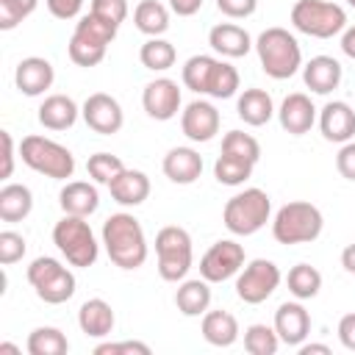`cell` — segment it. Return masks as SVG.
I'll use <instances>...</instances> for the list:
<instances>
[{"mask_svg": "<svg viewBox=\"0 0 355 355\" xmlns=\"http://www.w3.org/2000/svg\"><path fill=\"white\" fill-rule=\"evenodd\" d=\"M103 247L114 266L119 269H139L147 261V236L141 222L133 214H111L103 222Z\"/></svg>", "mask_w": 355, "mask_h": 355, "instance_id": "6da1fadb", "label": "cell"}, {"mask_svg": "<svg viewBox=\"0 0 355 355\" xmlns=\"http://www.w3.org/2000/svg\"><path fill=\"white\" fill-rule=\"evenodd\" d=\"M255 53H258L261 69L275 80H286V78L297 75V69L302 67L300 42L286 28L261 31V36L255 39Z\"/></svg>", "mask_w": 355, "mask_h": 355, "instance_id": "7a4b0ae2", "label": "cell"}, {"mask_svg": "<svg viewBox=\"0 0 355 355\" xmlns=\"http://www.w3.org/2000/svg\"><path fill=\"white\" fill-rule=\"evenodd\" d=\"M324 216L313 202L291 200L277 208L272 219V236L277 244H308L322 236Z\"/></svg>", "mask_w": 355, "mask_h": 355, "instance_id": "3957f363", "label": "cell"}, {"mask_svg": "<svg viewBox=\"0 0 355 355\" xmlns=\"http://www.w3.org/2000/svg\"><path fill=\"white\" fill-rule=\"evenodd\" d=\"M19 158L28 169H33L50 180H67L75 172V155L64 144H58L47 136H39V133H31L19 141Z\"/></svg>", "mask_w": 355, "mask_h": 355, "instance_id": "277c9868", "label": "cell"}, {"mask_svg": "<svg viewBox=\"0 0 355 355\" xmlns=\"http://www.w3.org/2000/svg\"><path fill=\"white\" fill-rule=\"evenodd\" d=\"M53 244L58 247V252L67 258L69 266L78 269H89L94 266L97 255H100V244L89 227V222L83 216H69L64 214L55 225H53Z\"/></svg>", "mask_w": 355, "mask_h": 355, "instance_id": "5b68a950", "label": "cell"}, {"mask_svg": "<svg viewBox=\"0 0 355 355\" xmlns=\"http://www.w3.org/2000/svg\"><path fill=\"white\" fill-rule=\"evenodd\" d=\"M272 214V200L263 189H244L239 194H233L225 202L222 211V222L233 236H252L258 233Z\"/></svg>", "mask_w": 355, "mask_h": 355, "instance_id": "8992f818", "label": "cell"}, {"mask_svg": "<svg viewBox=\"0 0 355 355\" xmlns=\"http://www.w3.org/2000/svg\"><path fill=\"white\" fill-rule=\"evenodd\" d=\"M155 258H158V275L166 283H180L186 280L194 250H191V236L180 225H166L155 233Z\"/></svg>", "mask_w": 355, "mask_h": 355, "instance_id": "52a82bcc", "label": "cell"}, {"mask_svg": "<svg viewBox=\"0 0 355 355\" xmlns=\"http://www.w3.org/2000/svg\"><path fill=\"white\" fill-rule=\"evenodd\" d=\"M291 25L313 39H333L347 28V11L330 0H297L291 8Z\"/></svg>", "mask_w": 355, "mask_h": 355, "instance_id": "ba28073f", "label": "cell"}, {"mask_svg": "<svg viewBox=\"0 0 355 355\" xmlns=\"http://www.w3.org/2000/svg\"><path fill=\"white\" fill-rule=\"evenodd\" d=\"M25 275H28V283L33 286L36 297L47 305H61V302L72 300V294H75V275L61 261H55L50 255L33 258Z\"/></svg>", "mask_w": 355, "mask_h": 355, "instance_id": "9c48e42d", "label": "cell"}, {"mask_svg": "<svg viewBox=\"0 0 355 355\" xmlns=\"http://www.w3.org/2000/svg\"><path fill=\"white\" fill-rule=\"evenodd\" d=\"M277 286H280L277 263L269 258H255L247 266H241L236 277V297L247 305H261L275 294Z\"/></svg>", "mask_w": 355, "mask_h": 355, "instance_id": "30bf717a", "label": "cell"}, {"mask_svg": "<svg viewBox=\"0 0 355 355\" xmlns=\"http://www.w3.org/2000/svg\"><path fill=\"white\" fill-rule=\"evenodd\" d=\"M244 266V247L233 239H222L205 250L200 258V277L208 283H225L233 275H239Z\"/></svg>", "mask_w": 355, "mask_h": 355, "instance_id": "8fae6325", "label": "cell"}, {"mask_svg": "<svg viewBox=\"0 0 355 355\" xmlns=\"http://www.w3.org/2000/svg\"><path fill=\"white\" fill-rule=\"evenodd\" d=\"M80 116H83V122H86L94 133H100V136H114V133H119L122 125H125V114H122L119 100L111 97V94H105V92L89 94V97L83 100V105H80Z\"/></svg>", "mask_w": 355, "mask_h": 355, "instance_id": "7c38bea8", "label": "cell"}, {"mask_svg": "<svg viewBox=\"0 0 355 355\" xmlns=\"http://www.w3.org/2000/svg\"><path fill=\"white\" fill-rule=\"evenodd\" d=\"M180 103H183L180 100V86L172 78H155L141 92V105H144L147 116L158 119V122L175 119L178 111H180Z\"/></svg>", "mask_w": 355, "mask_h": 355, "instance_id": "4fadbf2b", "label": "cell"}, {"mask_svg": "<svg viewBox=\"0 0 355 355\" xmlns=\"http://www.w3.org/2000/svg\"><path fill=\"white\" fill-rule=\"evenodd\" d=\"M219 111L208 100H191L180 111V130L189 141H211L219 133Z\"/></svg>", "mask_w": 355, "mask_h": 355, "instance_id": "5bb4252c", "label": "cell"}, {"mask_svg": "<svg viewBox=\"0 0 355 355\" xmlns=\"http://www.w3.org/2000/svg\"><path fill=\"white\" fill-rule=\"evenodd\" d=\"M55 80V72H53V64L42 55H28L17 64L14 69V83L17 89L25 94V97H39L44 94Z\"/></svg>", "mask_w": 355, "mask_h": 355, "instance_id": "9a60e30c", "label": "cell"}, {"mask_svg": "<svg viewBox=\"0 0 355 355\" xmlns=\"http://www.w3.org/2000/svg\"><path fill=\"white\" fill-rule=\"evenodd\" d=\"M319 130L333 144L352 141V136H355V111H352V105L344 103V100H330L319 111Z\"/></svg>", "mask_w": 355, "mask_h": 355, "instance_id": "2e32d148", "label": "cell"}, {"mask_svg": "<svg viewBox=\"0 0 355 355\" xmlns=\"http://www.w3.org/2000/svg\"><path fill=\"white\" fill-rule=\"evenodd\" d=\"M277 119H280V128L291 136H305L313 122H316V108L311 103L308 94L302 92H291L288 97H283L280 108H277Z\"/></svg>", "mask_w": 355, "mask_h": 355, "instance_id": "e0dca14e", "label": "cell"}, {"mask_svg": "<svg viewBox=\"0 0 355 355\" xmlns=\"http://www.w3.org/2000/svg\"><path fill=\"white\" fill-rule=\"evenodd\" d=\"M275 330L280 336V344L300 347L311 333V316L302 302H283L275 311Z\"/></svg>", "mask_w": 355, "mask_h": 355, "instance_id": "ac0fdd59", "label": "cell"}, {"mask_svg": "<svg viewBox=\"0 0 355 355\" xmlns=\"http://www.w3.org/2000/svg\"><path fill=\"white\" fill-rule=\"evenodd\" d=\"M164 175L178 183V186H189L194 183L200 175H202V155L194 150V147H172L166 155H164V164H161Z\"/></svg>", "mask_w": 355, "mask_h": 355, "instance_id": "d6986e66", "label": "cell"}, {"mask_svg": "<svg viewBox=\"0 0 355 355\" xmlns=\"http://www.w3.org/2000/svg\"><path fill=\"white\" fill-rule=\"evenodd\" d=\"M341 75L344 69L333 55H313L302 67V80L313 94H330L333 89H338Z\"/></svg>", "mask_w": 355, "mask_h": 355, "instance_id": "ffe728a7", "label": "cell"}, {"mask_svg": "<svg viewBox=\"0 0 355 355\" xmlns=\"http://www.w3.org/2000/svg\"><path fill=\"white\" fill-rule=\"evenodd\" d=\"M108 191L114 197V202L119 205H128V208H136L141 205L147 197H150V178L141 172V169H122L111 183H108Z\"/></svg>", "mask_w": 355, "mask_h": 355, "instance_id": "44dd1931", "label": "cell"}, {"mask_svg": "<svg viewBox=\"0 0 355 355\" xmlns=\"http://www.w3.org/2000/svg\"><path fill=\"white\" fill-rule=\"evenodd\" d=\"M58 205L64 214L69 216H92L100 208V194L94 183L86 180H69L61 191H58Z\"/></svg>", "mask_w": 355, "mask_h": 355, "instance_id": "7402d4cb", "label": "cell"}, {"mask_svg": "<svg viewBox=\"0 0 355 355\" xmlns=\"http://www.w3.org/2000/svg\"><path fill=\"white\" fill-rule=\"evenodd\" d=\"M114 322H116L114 308L105 300H100V297L86 300L80 305V311H78V327H80V333L86 338H105V336H111Z\"/></svg>", "mask_w": 355, "mask_h": 355, "instance_id": "603a6c76", "label": "cell"}, {"mask_svg": "<svg viewBox=\"0 0 355 355\" xmlns=\"http://www.w3.org/2000/svg\"><path fill=\"white\" fill-rule=\"evenodd\" d=\"M208 44L219 55H225V58H241V55H247L255 47L252 39H250V33L241 25H236V22H219V25H214L211 33H208Z\"/></svg>", "mask_w": 355, "mask_h": 355, "instance_id": "cb8c5ba5", "label": "cell"}, {"mask_svg": "<svg viewBox=\"0 0 355 355\" xmlns=\"http://www.w3.org/2000/svg\"><path fill=\"white\" fill-rule=\"evenodd\" d=\"M78 114H80V108H78V103L72 97L50 94V97L42 100L36 116H39V125L47 128V130H67V128H72L78 122Z\"/></svg>", "mask_w": 355, "mask_h": 355, "instance_id": "d4e9b609", "label": "cell"}, {"mask_svg": "<svg viewBox=\"0 0 355 355\" xmlns=\"http://www.w3.org/2000/svg\"><path fill=\"white\" fill-rule=\"evenodd\" d=\"M236 114L244 125L261 128L275 116V103L266 89H244L236 100Z\"/></svg>", "mask_w": 355, "mask_h": 355, "instance_id": "484cf974", "label": "cell"}, {"mask_svg": "<svg viewBox=\"0 0 355 355\" xmlns=\"http://www.w3.org/2000/svg\"><path fill=\"white\" fill-rule=\"evenodd\" d=\"M200 330L211 347H233L239 341V322L227 311H205Z\"/></svg>", "mask_w": 355, "mask_h": 355, "instance_id": "4316f807", "label": "cell"}, {"mask_svg": "<svg viewBox=\"0 0 355 355\" xmlns=\"http://www.w3.org/2000/svg\"><path fill=\"white\" fill-rule=\"evenodd\" d=\"M175 305L183 316H202L211 305V286L205 277L183 280L175 291Z\"/></svg>", "mask_w": 355, "mask_h": 355, "instance_id": "83f0119b", "label": "cell"}, {"mask_svg": "<svg viewBox=\"0 0 355 355\" xmlns=\"http://www.w3.org/2000/svg\"><path fill=\"white\" fill-rule=\"evenodd\" d=\"M33 211V194L25 183H6L0 189V219L22 222Z\"/></svg>", "mask_w": 355, "mask_h": 355, "instance_id": "f1b7e54d", "label": "cell"}, {"mask_svg": "<svg viewBox=\"0 0 355 355\" xmlns=\"http://www.w3.org/2000/svg\"><path fill=\"white\" fill-rule=\"evenodd\" d=\"M133 25L144 36H161L169 31V8L158 0H141L133 8Z\"/></svg>", "mask_w": 355, "mask_h": 355, "instance_id": "f546056e", "label": "cell"}, {"mask_svg": "<svg viewBox=\"0 0 355 355\" xmlns=\"http://www.w3.org/2000/svg\"><path fill=\"white\" fill-rule=\"evenodd\" d=\"M116 25H111V22H105L103 17H97V14H83L80 19H78V25H75V31H72V36L75 39H80V42H86V44H94V47H103V50H108V44L116 39Z\"/></svg>", "mask_w": 355, "mask_h": 355, "instance_id": "4dcf8cb0", "label": "cell"}, {"mask_svg": "<svg viewBox=\"0 0 355 355\" xmlns=\"http://www.w3.org/2000/svg\"><path fill=\"white\" fill-rule=\"evenodd\" d=\"M139 61L144 69H153V72H166L169 67H175L178 61V50L172 42L161 39V36H150L141 50H139Z\"/></svg>", "mask_w": 355, "mask_h": 355, "instance_id": "1f68e13d", "label": "cell"}, {"mask_svg": "<svg viewBox=\"0 0 355 355\" xmlns=\"http://www.w3.org/2000/svg\"><path fill=\"white\" fill-rule=\"evenodd\" d=\"M286 283H288V291L297 300H313L322 288V272L311 263H297V266L288 269Z\"/></svg>", "mask_w": 355, "mask_h": 355, "instance_id": "d6a6232c", "label": "cell"}, {"mask_svg": "<svg viewBox=\"0 0 355 355\" xmlns=\"http://www.w3.org/2000/svg\"><path fill=\"white\" fill-rule=\"evenodd\" d=\"M25 347H28L31 355H67V352H69L67 336H64L58 327H50V324L31 330Z\"/></svg>", "mask_w": 355, "mask_h": 355, "instance_id": "836d02e7", "label": "cell"}, {"mask_svg": "<svg viewBox=\"0 0 355 355\" xmlns=\"http://www.w3.org/2000/svg\"><path fill=\"white\" fill-rule=\"evenodd\" d=\"M252 166H255V164L247 161V158L219 153V158H216V164H214V178H216L222 186H241L244 180H250Z\"/></svg>", "mask_w": 355, "mask_h": 355, "instance_id": "e575fe53", "label": "cell"}, {"mask_svg": "<svg viewBox=\"0 0 355 355\" xmlns=\"http://www.w3.org/2000/svg\"><path fill=\"white\" fill-rule=\"evenodd\" d=\"M214 67H216V58H211V55H191L183 64V86L191 89L194 94H208V83H211Z\"/></svg>", "mask_w": 355, "mask_h": 355, "instance_id": "d590c367", "label": "cell"}, {"mask_svg": "<svg viewBox=\"0 0 355 355\" xmlns=\"http://www.w3.org/2000/svg\"><path fill=\"white\" fill-rule=\"evenodd\" d=\"M277 347H280V336L275 327L258 322V324H250L244 330V349L250 355H275Z\"/></svg>", "mask_w": 355, "mask_h": 355, "instance_id": "8d00e7d4", "label": "cell"}, {"mask_svg": "<svg viewBox=\"0 0 355 355\" xmlns=\"http://www.w3.org/2000/svg\"><path fill=\"white\" fill-rule=\"evenodd\" d=\"M239 83H241V78H239L236 67L216 58V67H214V75H211V83H208V97L227 100L239 92Z\"/></svg>", "mask_w": 355, "mask_h": 355, "instance_id": "74e56055", "label": "cell"}, {"mask_svg": "<svg viewBox=\"0 0 355 355\" xmlns=\"http://www.w3.org/2000/svg\"><path fill=\"white\" fill-rule=\"evenodd\" d=\"M222 153L227 155H239V158H247L252 164H258L261 158V144L255 136L244 133V130H227L225 139H222Z\"/></svg>", "mask_w": 355, "mask_h": 355, "instance_id": "f35d334b", "label": "cell"}, {"mask_svg": "<svg viewBox=\"0 0 355 355\" xmlns=\"http://www.w3.org/2000/svg\"><path fill=\"white\" fill-rule=\"evenodd\" d=\"M122 169H125L122 158H119V155H111V153H94V155H89V161H86L89 178H92L94 183H103V186H108Z\"/></svg>", "mask_w": 355, "mask_h": 355, "instance_id": "ab89813d", "label": "cell"}, {"mask_svg": "<svg viewBox=\"0 0 355 355\" xmlns=\"http://www.w3.org/2000/svg\"><path fill=\"white\" fill-rule=\"evenodd\" d=\"M36 3L39 0H0V31L17 28L25 17L36 11Z\"/></svg>", "mask_w": 355, "mask_h": 355, "instance_id": "60d3db41", "label": "cell"}, {"mask_svg": "<svg viewBox=\"0 0 355 355\" xmlns=\"http://www.w3.org/2000/svg\"><path fill=\"white\" fill-rule=\"evenodd\" d=\"M28 244H25V236L17 233V230H3L0 233V263L3 266H11L17 261H22Z\"/></svg>", "mask_w": 355, "mask_h": 355, "instance_id": "b9f144b4", "label": "cell"}, {"mask_svg": "<svg viewBox=\"0 0 355 355\" xmlns=\"http://www.w3.org/2000/svg\"><path fill=\"white\" fill-rule=\"evenodd\" d=\"M89 11L119 28L125 22V17H128V0H92Z\"/></svg>", "mask_w": 355, "mask_h": 355, "instance_id": "7bdbcfd3", "label": "cell"}, {"mask_svg": "<svg viewBox=\"0 0 355 355\" xmlns=\"http://www.w3.org/2000/svg\"><path fill=\"white\" fill-rule=\"evenodd\" d=\"M122 352H128V355H150V347L147 344H141V341H105V344H97L94 347V355H122Z\"/></svg>", "mask_w": 355, "mask_h": 355, "instance_id": "ee69618b", "label": "cell"}, {"mask_svg": "<svg viewBox=\"0 0 355 355\" xmlns=\"http://www.w3.org/2000/svg\"><path fill=\"white\" fill-rule=\"evenodd\" d=\"M216 8L230 19H244L255 14L258 0H216Z\"/></svg>", "mask_w": 355, "mask_h": 355, "instance_id": "f6af8a7d", "label": "cell"}, {"mask_svg": "<svg viewBox=\"0 0 355 355\" xmlns=\"http://www.w3.org/2000/svg\"><path fill=\"white\" fill-rule=\"evenodd\" d=\"M336 169H338L341 178L355 180V139L341 144V150H338V155H336Z\"/></svg>", "mask_w": 355, "mask_h": 355, "instance_id": "bcb514c9", "label": "cell"}, {"mask_svg": "<svg viewBox=\"0 0 355 355\" xmlns=\"http://www.w3.org/2000/svg\"><path fill=\"white\" fill-rule=\"evenodd\" d=\"M44 3L55 19H75L83 8V0H44Z\"/></svg>", "mask_w": 355, "mask_h": 355, "instance_id": "7dc6e473", "label": "cell"}, {"mask_svg": "<svg viewBox=\"0 0 355 355\" xmlns=\"http://www.w3.org/2000/svg\"><path fill=\"white\" fill-rule=\"evenodd\" d=\"M0 139H3V172H0V178L8 180L14 175V139L8 130H3Z\"/></svg>", "mask_w": 355, "mask_h": 355, "instance_id": "c3c4849f", "label": "cell"}, {"mask_svg": "<svg viewBox=\"0 0 355 355\" xmlns=\"http://www.w3.org/2000/svg\"><path fill=\"white\" fill-rule=\"evenodd\" d=\"M338 341L355 352V313H344L338 322Z\"/></svg>", "mask_w": 355, "mask_h": 355, "instance_id": "681fc988", "label": "cell"}, {"mask_svg": "<svg viewBox=\"0 0 355 355\" xmlns=\"http://www.w3.org/2000/svg\"><path fill=\"white\" fill-rule=\"evenodd\" d=\"M169 8L178 17H194L202 8V0H169Z\"/></svg>", "mask_w": 355, "mask_h": 355, "instance_id": "f907efd6", "label": "cell"}, {"mask_svg": "<svg viewBox=\"0 0 355 355\" xmlns=\"http://www.w3.org/2000/svg\"><path fill=\"white\" fill-rule=\"evenodd\" d=\"M341 50H344V55L355 58V25L341 31Z\"/></svg>", "mask_w": 355, "mask_h": 355, "instance_id": "816d5d0a", "label": "cell"}, {"mask_svg": "<svg viewBox=\"0 0 355 355\" xmlns=\"http://www.w3.org/2000/svg\"><path fill=\"white\" fill-rule=\"evenodd\" d=\"M341 266H344L349 275H355V241L344 247V252H341Z\"/></svg>", "mask_w": 355, "mask_h": 355, "instance_id": "f5cc1de1", "label": "cell"}, {"mask_svg": "<svg viewBox=\"0 0 355 355\" xmlns=\"http://www.w3.org/2000/svg\"><path fill=\"white\" fill-rule=\"evenodd\" d=\"M297 349H300V355H330V347L327 344H305L302 341Z\"/></svg>", "mask_w": 355, "mask_h": 355, "instance_id": "db71d44e", "label": "cell"}, {"mask_svg": "<svg viewBox=\"0 0 355 355\" xmlns=\"http://www.w3.org/2000/svg\"><path fill=\"white\" fill-rule=\"evenodd\" d=\"M0 355H19V347H14V344H0Z\"/></svg>", "mask_w": 355, "mask_h": 355, "instance_id": "11a10c76", "label": "cell"}, {"mask_svg": "<svg viewBox=\"0 0 355 355\" xmlns=\"http://www.w3.org/2000/svg\"><path fill=\"white\" fill-rule=\"evenodd\" d=\"M347 3H349V6H352V8H355V0H347Z\"/></svg>", "mask_w": 355, "mask_h": 355, "instance_id": "9f6ffc18", "label": "cell"}]
</instances>
